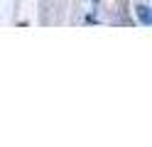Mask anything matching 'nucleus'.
<instances>
[{"mask_svg":"<svg viewBox=\"0 0 152 147\" xmlns=\"http://www.w3.org/2000/svg\"><path fill=\"white\" fill-rule=\"evenodd\" d=\"M137 17H140V22H142V25H150V22H152V17H150V7H147V5H137Z\"/></svg>","mask_w":152,"mask_h":147,"instance_id":"f257e3e1","label":"nucleus"}]
</instances>
